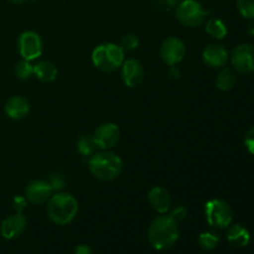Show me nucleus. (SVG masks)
I'll return each instance as SVG.
<instances>
[{
    "mask_svg": "<svg viewBox=\"0 0 254 254\" xmlns=\"http://www.w3.org/2000/svg\"><path fill=\"white\" fill-rule=\"evenodd\" d=\"M15 74L19 77L22 81H26L30 77L34 76V66L31 64V62L26 61V60H21L16 64L15 66Z\"/></svg>",
    "mask_w": 254,
    "mask_h": 254,
    "instance_id": "obj_23",
    "label": "nucleus"
},
{
    "mask_svg": "<svg viewBox=\"0 0 254 254\" xmlns=\"http://www.w3.org/2000/svg\"><path fill=\"white\" fill-rule=\"evenodd\" d=\"M245 145L247 150L254 155V127L250 128L245 135Z\"/></svg>",
    "mask_w": 254,
    "mask_h": 254,
    "instance_id": "obj_27",
    "label": "nucleus"
},
{
    "mask_svg": "<svg viewBox=\"0 0 254 254\" xmlns=\"http://www.w3.org/2000/svg\"><path fill=\"white\" fill-rule=\"evenodd\" d=\"M34 76L42 83H51L57 77V68L52 62L39 61L34 66Z\"/></svg>",
    "mask_w": 254,
    "mask_h": 254,
    "instance_id": "obj_18",
    "label": "nucleus"
},
{
    "mask_svg": "<svg viewBox=\"0 0 254 254\" xmlns=\"http://www.w3.org/2000/svg\"><path fill=\"white\" fill-rule=\"evenodd\" d=\"M92 136H93L97 148L108 150L118 144L119 139H121V129L117 124L108 122V123L101 124L94 130Z\"/></svg>",
    "mask_w": 254,
    "mask_h": 254,
    "instance_id": "obj_10",
    "label": "nucleus"
},
{
    "mask_svg": "<svg viewBox=\"0 0 254 254\" xmlns=\"http://www.w3.org/2000/svg\"><path fill=\"white\" fill-rule=\"evenodd\" d=\"M148 201L151 207L159 213H166L171 207L170 193L160 186H154L148 195Z\"/></svg>",
    "mask_w": 254,
    "mask_h": 254,
    "instance_id": "obj_16",
    "label": "nucleus"
},
{
    "mask_svg": "<svg viewBox=\"0 0 254 254\" xmlns=\"http://www.w3.org/2000/svg\"><path fill=\"white\" fill-rule=\"evenodd\" d=\"M237 9L246 19H254V0H237Z\"/></svg>",
    "mask_w": 254,
    "mask_h": 254,
    "instance_id": "obj_24",
    "label": "nucleus"
},
{
    "mask_svg": "<svg viewBox=\"0 0 254 254\" xmlns=\"http://www.w3.org/2000/svg\"><path fill=\"white\" fill-rule=\"evenodd\" d=\"M78 212V201L73 195L57 192L47 201V215L56 225H68Z\"/></svg>",
    "mask_w": 254,
    "mask_h": 254,
    "instance_id": "obj_2",
    "label": "nucleus"
},
{
    "mask_svg": "<svg viewBox=\"0 0 254 254\" xmlns=\"http://www.w3.org/2000/svg\"><path fill=\"white\" fill-rule=\"evenodd\" d=\"M250 32L252 35H254V22H252V24L250 25Z\"/></svg>",
    "mask_w": 254,
    "mask_h": 254,
    "instance_id": "obj_33",
    "label": "nucleus"
},
{
    "mask_svg": "<svg viewBox=\"0 0 254 254\" xmlns=\"http://www.w3.org/2000/svg\"><path fill=\"white\" fill-rule=\"evenodd\" d=\"M9 1H11L12 4H22V2H26L27 0H9Z\"/></svg>",
    "mask_w": 254,
    "mask_h": 254,
    "instance_id": "obj_32",
    "label": "nucleus"
},
{
    "mask_svg": "<svg viewBox=\"0 0 254 254\" xmlns=\"http://www.w3.org/2000/svg\"><path fill=\"white\" fill-rule=\"evenodd\" d=\"M181 76L180 69L176 66H170V69H169V77H171L173 79H179Z\"/></svg>",
    "mask_w": 254,
    "mask_h": 254,
    "instance_id": "obj_31",
    "label": "nucleus"
},
{
    "mask_svg": "<svg viewBox=\"0 0 254 254\" xmlns=\"http://www.w3.org/2000/svg\"><path fill=\"white\" fill-rule=\"evenodd\" d=\"M119 46L122 47V50H123L124 52H131L134 51V50L138 49L139 39L135 36V35L128 34L126 35V36H123Z\"/></svg>",
    "mask_w": 254,
    "mask_h": 254,
    "instance_id": "obj_25",
    "label": "nucleus"
},
{
    "mask_svg": "<svg viewBox=\"0 0 254 254\" xmlns=\"http://www.w3.org/2000/svg\"><path fill=\"white\" fill-rule=\"evenodd\" d=\"M27 205V200L25 196H15L14 200H12V208H14L16 212L21 213L25 210Z\"/></svg>",
    "mask_w": 254,
    "mask_h": 254,
    "instance_id": "obj_28",
    "label": "nucleus"
},
{
    "mask_svg": "<svg viewBox=\"0 0 254 254\" xmlns=\"http://www.w3.org/2000/svg\"><path fill=\"white\" fill-rule=\"evenodd\" d=\"M5 114L10 119L14 121H20L24 119L30 112V103L25 97L22 96H14L9 98L5 103L4 107Z\"/></svg>",
    "mask_w": 254,
    "mask_h": 254,
    "instance_id": "obj_15",
    "label": "nucleus"
},
{
    "mask_svg": "<svg viewBox=\"0 0 254 254\" xmlns=\"http://www.w3.org/2000/svg\"><path fill=\"white\" fill-rule=\"evenodd\" d=\"M207 10L197 0H184L176 10L179 22L186 27H197L207 16Z\"/></svg>",
    "mask_w": 254,
    "mask_h": 254,
    "instance_id": "obj_6",
    "label": "nucleus"
},
{
    "mask_svg": "<svg viewBox=\"0 0 254 254\" xmlns=\"http://www.w3.org/2000/svg\"><path fill=\"white\" fill-rule=\"evenodd\" d=\"M208 225L215 228H227L232 222V208L222 198H212L205 206Z\"/></svg>",
    "mask_w": 254,
    "mask_h": 254,
    "instance_id": "obj_5",
    "label": "nucleus"
},
{
    "mask_svg": "<svg viewBox=\"0 0 254 254\" xmlns=\"http://www.w3.org/2000/svg\"><path fill=\"white\" fill-rule=\"evenodd\" d=\"M179 223L170 216H159L149 227V242L155 250L163 251L173 247L179 240Z\"/></svg>",
    "mask_w": 254,
    "mask_h": 254,
    "instance_id": "obj_1",
    "label": "nucleus"
},
{
    "mask_svg": "<svg viewBox=\"0 0 254 254\" xmlns=\"http://www.w3.org/2000/svg\"><path fill=\"white\" fill-rule=\"evenodd\" d=\"M42 40L39 34L34 31H25L20 35L17 41L20 56L26 61H34L42 55Z\"/></svg>",
    "mask_w": 254,
    "mask_h": 254,
    "instance_id": "obj_7",
    "label": "nucleus"
},
{
    "mask_svg": "<svg viewBox=\"0 0 254 254\" xmlns=\"http://www.w3.org/2000/svg\"><path fill=\"white\" fill-rule=\"evenodd\" d=\"M231 62L236 71L241 73H252L254 72V45H238L231 55Z\"/></svg>",
    "mask_w": 254,
    "mask_h": 254,
    "instance_id": "obj_9",
    "label": "nucleus"
},
{
    "mask_svg": "<svg viewBox=\"0 0 254 254\" xmlns=\"http://www.w3.org/2000/svg\"><path fill=\"white\" fill-rule=\"evenodd\" d=\"M218 242H220V238L216 233L212 232H203L198 237V245L205 251L215 250L218 246Z\"/></svg>",
    "mask_w": 254,
    "mask_h": 254,
    "instance_id": "obj_22",
    "label": "nucleus"
},
{
    "mask_svg": "<svg viewBox=\"0 0 254 254\" xmlns=\"http://www.w3.org/2000/svg\"><path fill=\"white\" fill-rule=\"evenodd\" d=\"M88 168L92 175L98 180L112 181L121 175L123 170V161L117 154L103 150L91 155Z\"/></svg>",
    "mask_w": 254,
    "mask_h": 254,
    "instance_id": "obj_3",
    "label": "nucleus"
},
{
    "mask_svg": "<svg viewBox=\"0 0 254 254\" xmlns=\"http://www.w3.org/2000/svg\"><path fill=\"white\" fill-rule=\"evenodd\" d=\"M124 54L119 45L107 42L97 46L92 52V62L94 67L103 72H114L122 67L124 62Z\"/></svg>",
    "mask_w": 254,
    "mask_h": 254,
    "instance_id": "obj_4",
    "label": "nucleus"
},
{
    "mask_svg": "<svg viewBox=\"0 0 254 254\" xmlns=\"http://www.w3.org/2000/svg\"><path fill=\"white\" fill-rule=\"evenodd\" d=\"M227 242L230 243L232 247L236 248H242L250 243L251 241V235L248 232L247 228H245L241 225H233L232 227L228 228L227 235Z\"/></svg>",
    "mask_w": 254,
    "mask_h": 254,
    "instance_id": "obj_17",
    "label": "nucleus"
},
{
    "mask_svg": "<svg viewBox=\"0 0 254 254\" xmlns=\"http://www.w3.org/2000/svg\"><path fill=\"white\" fill-rule=\"evenodd\" d=\"M144 76H145V72L140 62L134 59L124 60L122 64V79L127 87L129 88L139 87L144 81Z\"/></svg>",
    "mask_w": 254,
    "mask_h": 254,
    "instance_id": "obj_12",
    "label": "nucleus"
},
{
    "mask_svg": "<svg viewBox=\"0 0 254 254\" xmlns=\"http://www.w3.org/2000/svg\"><path fill=\"white\" fill-rule=\"evenodd\" d=\"M186 216H188V210H186L184 206H179V207H176L175 210H173V212L170 213V217L173 218L176 223L185 220Z\"/></svg>",
    "mask_w": 254,
    "mask_h": 254,
    "instance_id": "obj_26",
    "label": "nucleus"
},
{
    "mask_svg": "<svg viewBox=\"0 0 254 254\" xmlns=\"http://www.w3.org/2000/svg\"><path fill=\"white\" fill-rule=\"evenodd\" d=\"M74 254H93V252H92L89 246L79 245L78 247L76 248V251H74Z\"/></svg>",
    "mask_w": 254,
    "mask_h": 254,
    "instance_id": "obj_30",
    "label": "nucleus"
},
{
    "mask_svg": "<svg viewBox=\"0 0 254 254\" xmlns=\"http://www.w3.org/2000/svg\"><path fill=\"white\" fill-rule=\"evenodd\" d=\"M236 82H237L236 73L233 72V69L227 68V67L221 68V71L216 76V86L223 92L231 91L236 86Z\"/></svg>",
    "mask_w": 254,
    "mask_h": 254,
    "instance_id": "obj_19",
    "label": "nucleus"
},
{
    "mask_svg": "<svg viewBox=\"0 0 254 254\" xmlns=\"http://www.w3.org/2000/svg\"><path fill=\"white\" fill-rule=\"evenodd\" d=\"M27 220L22 213L16 212L15 215L5 218L0 226V233L5 240H14L24 233L26 230Z\"/></svg>",
    "mask_w": 254,
    "mask_h": 254,
    "instance_id": "obj_13",
    "label": "nucleus"
},
{
    "mask_svg": "<svg viewBox=\"0 0 254 254\" xmlns=\"http://www.w3.org/2000/svg\"><path fill=\"white\" fill-rule=\"evenodd\" d=\"M52 192H54V189L51 188L49 181L34 180L26 186L25 197L27 202H31L34 205H42L50 200Z\"/></svg>",
    "mask_w": 254,
    "mask_h": 254,
    "instance_id": "obj_11",
    "label": "nucleus"
},
{
    "mask_svg": "<svg viewBox=\"0 0 254 254\" xmlns=\"http://www.w3.org/2000/svg\"><path fill=\"white\" fill-rule=\"evenodd\" d=\"M77 149L83 156H91L96 153L97 145L92 135H82L77 141Z\"/></svg>",
    "mask_w": 254,
    "mask_h": 254,
    "instance_id": "obj_21",
    "label": "nucleus"
},
{
    "mask_svg": "<svg viewBox=\"0 0 254 254\" xmlns=\"http://www.w3.org/2000/svg\"><path fill=\"white\" fill-rule=\"evenodd\" d=\"M49 183H50V185H51V188L54 189V191L55 190L59 191V190H61L62 188H64V176L55 174V175H52L51 178H50Z\"/></svg>",
    "mask_w": 254,
    "mask_h": 254,
    "instance_id": "obj_29",
    "label": "nucleus"
},
{
    "mask_svg": "<svg viewBox=\"0 0 254 254\" xmlns=\"http://www.w3.org/2000/svg\"><path fill=\"white\" fill-rule=\"evenodd\" d=\"M186 46L179 37H168L160 46V57L169 66H176L184 60Z\"/></svg>",
    "mask_w": 254,
    "mask_h": 254,
    "instance_id": "obj_8",
    "label": "nucleus"
},
{
    "mask_svg": "<svg viewBox=\"0 0 254 254\" xmlns=\"http://www.w3.org/2000/svg\"><path fill=\"white\" fill-rule=\"evenodd\" d=\"M228 51L225 46L218 44H211L202 51V60L211 68H221L228 61Z\"/></svg>",
    "mask_w": 254,
    "mask_h": 254,
    "instance_id": "obj_14",
    "label": "nucleus"
},
{
    "mask_svg": "<svg viewBox=\"0 0 254 254\" xmlns=\"http://www.w3.org/2000/svg\"><path fill=\"white\" fill-rule=\"evenodd\" d=\"M205 31L207 32V35H210L212 39L221 40L223 37H226L228 30L226 26L225 22L220 19H210L207 20L205 26Z\"/></svg>",
    "mask_w": 254,
    "mask_h": 254,
    "instance_id": "obj_20",
    "label": "nucleus"
}]
</instances>
